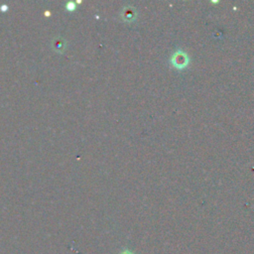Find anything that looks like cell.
I'll return each mask as SVG.
<instances>
[{"label":"cell","instance_id":"7a4b0ae2","mask_svg":"<svg viewBox=\"0 0 254 254\" xmlns=\"http://www.w3.org/2000/svg\"><path fill=\"white\" fill-rule=\"evenodd\" d=\"M122 254H132V253H130V252H128V251H126V252H124V253H122Z\"/></svg>","mask_w":254,"mask_h":254},{"label":"cell","instance_id":"6da1fadb","mask_svg":"<svg viewBox=\"0 0 254 254\" xmlns=\"http://www.w3.org/2000/svg\"><path fill=\"white\" fill-rule=\"evenodd\" d=\"M179 53H180V55L176 54V56L174 57V59H175L174 64L178 67H184L188 63V58L182 52H179Z\"/></svg>","mask_w":254,"mask_h":254}]
</instances>
